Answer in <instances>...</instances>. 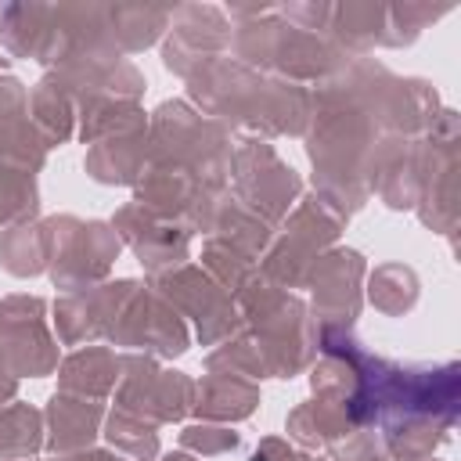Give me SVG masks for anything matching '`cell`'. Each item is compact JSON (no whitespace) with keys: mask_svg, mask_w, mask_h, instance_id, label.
<instances>
[{"mask_svg":"<svg viewBox=\"0 0 461 461\" xmlns=\"http://www.w3.org/2000/svg\"><path fill=\"white\" fill-rule=\"evenodd\" d=\"M230 54V22L223 7L212 4H180L169 11V29L162 36V65L187 79L212 58Z\"/></svg>","mask_w":461,"mask_h":461,"instance_id":"2e32d148","label":"cell"},{"mask_svg":"<svg viewBox=\"0 0 461 461\" xmlns=\"http://www.w3.org/2000/svg\"><path fill=\"white\" fill-rule=\"evenodd\" d=\"M101 436H104L108 450H115L126 461H155L158 457V425H151L137 414H126L119 407H112L104 414Z\"/></svg>","mask_w":461,"mask_h":461,"instance_id":"f546056e","label":"cell"},{"mask_svg":"<svg viewBox=\"0 0 461 461\" xmlns=\"http://www.w3.org/2000/svg\"><path fill=\"white\" fill-rule=\"evenodd\" d=\"M364 295L378 313L403 317V313H411L418 306V295H421L418 270L407 267V263H378L364 277Z\"/></svg>","mask_w":461,"mask_h":461,"instance_id":"d4e9b609","label":"cell"},{"mask_svg":"<svg viewBox=\"0 0 461 461\" xmlns=\"http://www.w3.org/2000/svg\"><path fill=\"white\" fill-rule=\"evenodd\" d=\"M29 461H32V457H29Z\"/></svg>","mask_w":461,"mask_h":461,"instance_id":"f35d334b","label":"cell"},{"mask_svg":"<svg viewBox=\"0 0 461 461\" xmlns=\"http://www.w3.org/2000/svg\"><path fill=\"white\" fill-rule=\"evenodd\" d=\"M0 166L40 173L47 166V144L29 119V86L18 76H0Z\"/></svg>","mask_w":461,"mask_h":461,"instance_id":"d6986e66","label":"cell"},{"mask_svg":"<svg viewBox=\"0 0 461 461\" xmlns=\"http://www.w3.org/2000/svg\"><path fill=\"white\" fill-rule=\"evenodd\" d=\"M166 29H169V7L112 4V43L122 58L148 50L166 36Z\"/></svg>","mask_w":461,"mask_h":461,"instance_id":"4316f807","label":"cell"},{"mask_svg":"<svg viewBox=\"0 0 461 461\" xmlns=\"http://www.w3.org/2000/svg\"><path fill=\"white\" fill-rule=\"evenodd\" d=\"M317 349L342 353L357 371L353 421L378 432L389 461L432 457L454 432L461 407V364H403L367 349L353 328H317Z\"/></svg>","mask_w":461,"mask_h":461,"instance_id":"7a4b0ae2","label":"cell"},{"mask_svg":"<svg viewBox=\"0 0 461 461\" xmlns=\"http://www.w3.org/2000/svg\"><path fill=\"white\" fill-rule=\"evenodd\" d=\"M43 223H47V274L61 295L108 281L122 252V241L108 220L54 212L43 216Z\"/></svg>","mask_w":461,"mask_h":461,"instance_id":"ba28073f","label":"cell"},{"mask_svg":"<svg viewBox=\"0 0 461 461\" xmlns=\"http://www.w3.org/2000/svg\"><path fill=\"white\" fill-rule=\"evenodd\" d=\"M112 400L119 411L162 429L191 414L194 378L176 367H162V360L148 353H119V382L112 389Z\"/></svg>","mask_w":461,"mask_h":461,"instance_id":"8fae6325","label":"cell"},{"mask_svg":"<svg viewBox=\"0 0 461 461\" xmlns=\"http://www.w3.org/2000/svg\"><path fill=\"white\" fill-rule=\"evenodd\" d=\"M7 65H11V58H4V54H0V76H7Z\"/></svg>","mask_w":461,"mask_h":461,"instance_id":"8d00e7d4","label":"cell"},{"mask_svg":"<svg viewBox=\"0 0 461 461\" xmlns=\"http://www.w3.org/2000/svg\"><path fill=\"white\" fill-rule=\"evenodd\" d=\"M108 223L119 234V241L133 249V256L140 259L148 277L162 274V270H173V267L191 259V238L194 234H187L184 227L140 209L137 202H126L122 209H115V216Z\"/></svg>","mask_w":461,"mask_h":461,"instance_id":"e0dca14e","label":"cell"},{"mask_svg":"<svg viewBox=\"0 0 461 461\" xmlns=\"http://www.w3.org/2000/svg\"><path fill=\"white\" fill-rule=\"evenodd\" d=\"M223 14L230 22V54L267 76L310 86L349 61L324 32L295 25L274 4H227Z\"/></svg>","mask_w":461,"mask_h":461,"instance_id":"8992f818","label":"cell"},{"mask_svg":"<svg viewBox=\"0 0 461 461\" xmlns=\"http://www.w3.org/2000/svg\"><path fill=\"white\" fill-rule=\"evenodd\" d=\"M11 400H18V378L11 375V367L0 353V403H11Z\"/></svg>","mask_w":461,"mask_h":461,"instance_id":"e575fe53","label":"cell"},{"mask_svg":"<svg viewBox=\"0 0 461 461\" xmlns=\"http://www.w3.org/2000/svg\"><path fill=\"white\" fill-rule=\"evenodd\" d=\"M158 461H198L194 454H187V450H169V454H162Z\"/></svg>","mask_w":461,"mask_h":461,"instance_id":"d590c367","label":"cell"},{"mask_svg":"<svg viewBox=\"0 0 461 461\" xmlns=\"http://www.w3.org/2000/svg\"><path fill=\"white\" fill-rule=\"evenodd\" d=\"M148 288H155L184 321L194 324L198 346L212 349L238 331V306H234L230 292L191 259L173 267V270L151 274Z\"/></svg>","mask_w":461,"mask_h":461,"instance_id":"7c38bea8","label":"cell"},{"mask_svg":"<svg viewBox=\"0 0 461 461\" xmlns=\"http://www.w3.org/2000/svg\"><path fill=\"white\" fill-rule=\"evenodd\" d=\"M104 403L101 400H86V396H72L54 389L47 407H43V450L58 454H76L97 443L101 425H104Z\"/></svg>","mask_w":461,"mask_h":461,"instance_id":"ffe728a7","label":"cell"},{"mask_svg":"<svg viewBox=\"0 0 461 461\" xmlns=\"http://www.w3.org/2000/svg\"><path fill=\"white\" fill-rule=\"evenodd\" d=\"M364 277L367 259L349 245H331L306 274L303 288H310V317L317 328H353L364 310Z\"/></svg>","mask_w":461,"mask_h":461,"instance_id":"9a60e30c","label":"cell"},{"mask_svg":"<svg viewBox=\"0 0 461 461\" xmlns=\"http://www.w3.org/2000/svg\"><path fill=\"white\" fill-rule=\"evenodd\" d=\"M349 216H342L331 202H324L317 191L303 194L295 209L274 227V238L267 252L259 256V270L281 285V288H303L310 267L339 241Z\"/></svg>","mask_w":461,"mask_h":461,"instance_id":"52a82bcc","label":"cell"},{"mask_svg":"<svg viewBox=\"0 0 461 461\" xmlns=\"http://www.w3.org/2000/svg\"><path fill=\"white\" fill-rule=\"evenodd\" d=\"M457 144H461V115L443 104V112L425 133L421 191L414 205L421 227L443 238H454L457 230Z\"/></svg>","mask_w":461,"mask_h":461,"instance_id":"4fadbf2b","label":"cell"},{"mask_svg":"<svg viewBox=\"0 0 461 461\" xmlns=\"http://www.w3.org/2000/svg\"><path fill=\"white\" fill-rule=\"evenodd\" d=\"M0 353L14 378H47L58 371V339L47 324L43 295H0Z\"/></svg>","mask_w":461,"mask_h":461,"instance_id":"5bb4252c","label":"cell"},{"mask_svg":"<svg viewBox=\"0 0 461 461\" xmlns=\"http://www.w3.org/2000/svg\"><path fill=\"white\" fill-rule=\"evenodd\" d=\"M144 158H148V126H137L90 144L83 155V169L90 180L104 187H133L144 169Z\"/></svg>","mask_w":461,"mask_h":461,"instance_id":"7402d4cb","label":"cell"},{"mask_svg":"<svg viewBox=\"0 0 461 461\" xmlns=\"http://www.w3.org/2000/svg\"><path fill=\"white\" fill-rule=\"evenodd\" d=\"M104 342L119 346L122 353H148L155 360H173L187 353L191 331L184 317L155 288H148V281L130 277Z\"/></svg>","mask_w":461,"mask_h":461,"instance_id":"30bf717a","label":"cell"},{"mask_svg":"<svg viewBox=\"0 0 461 461\" xmlns=\"http://www.w3.org/2000/svg\"><path fill=\"white\" fill-rule=\"evenodd\" d=\"M0 267L11 277H36L47 274V223L25 220L0 234Z\"/></svg>","mask_w":461,"mask_h":461,"instance_id":"83f0119b","label":"cell"},{"mask_svg":"<svg viewBox=\"0 0 461 461\" xmlns=\"http://www.w3.org/2000/svg\"><path fill=\"white\" fill-rule=\"evenodd\" d=\"M119 382V353L112 346H79L58 360V389L86 400H108Z\"/></svg>","mask_w":461,"mask_h":461,"instance_id":"603a6c76","label":"cell"},{"mask_svg":"<svg viewBox=\"0 0 461 461\" xmlns=\"http://www.w3.org/2000/svg\"><path fill=\"white\" fill-rule=\"evenodd\" d=\"M443 112L436 86L421 76H396L378 58H349L310 90L306 158L313 191L342 216L371 202L367 173L389 137H421Z\"/></svg>","mask_w":461,"mask_h":461,"instance_id":"6da1fadb","label":"cell"},{"mask_svg":"<svg viewBox=\"0 0 461 461\" xmlns=\"http://www.w3.org/2000/svg\"><path fill=\"white\" fill-rule=\"evenodd\" d=\"M187 104L245 137H303L310 119V86L267 76L234 54L212 58L187 79Z\"/></svg>","mask_w":461,"mask_h":461,"instance_id":"5b68a950","label":"cell"},{"mask_svg":"<svg viewBox=\"0 0 461 461\" xmlns=\"http://www.w3.org/2000/svg\"><path fill=\"white\" fill-rule=\"evenodd\" d=\"M256 407H259V382L249 375L227 367H205V375L194 382V400H191L194 421L230 425L252 418Z\"/></svg>","mask_w":461,"mask_h":461,"instance_id":"44dd1931","label":"cell"},{"mask_svg":"<svg viewBox=\"0 0 461 461\" xmlns=\"http://www.w3.org/2000/svg\"><path fill=\"white\" fill-rule=\"evenodd\" d=\"M43 450V411L11 400L0 403V461H29Z\"/></svg>","mask_w":461,"mask_h":461,"instance_id":"f1b7e54d","label":"cell"},{"mask_svg":"<svg viewBox=\"0 0 461 461\" xmlns=\"http://www.w3.org/2000/svg\"><path fill=\"white\" fill-rule=\"evenodd\" d=\"M50 461H126V457H119L108 447H86V450H76V454H58Z\"/></svg>","mask_w":461,"mask_h":461,"instance_id":"836d02e7","label":"cell"},{"mask_svg":"<svg viewBox=\"0 0 461 461\" xmlns=\"http://www.w3.org/2000/svg\"><path fill=\"white\" fill-rule=\"evenodd\" d=\"M29 119H32L40 140L47 144V151L50 148H61L76 133V108L61 94V86L54 83L50 72H43L40 83L29 90Z\"/></svg>","mask_w":461,"mask_h":461,"instance_id":"484cf974","label":"cell"},{"mask_svg":"<svg viewBox=\"0 0 461 461\" xmlns=\"http://www.w3.org/2000/svg\"><path fill=\"white\" fill-rule=\"evenodd\" d=\"M238 447H241V432H234L230 425L191 421L180 429V450L194 457H223V454H234Z\"/></svg>","mask_w":461,"mask_h":461,"instance_id":"1f68e13d","label":"cell"},{"mask_svg":"<svg viewBox=\"0 0 461 461\" xmlns=\"http://www.w3.org/2000/svg\"><path fill=\"white\" fill-rule=\"evenodd\" d=\"M238 306V331L205 353V367H227L263 378H295L317 360V321L310 306L274 285L259 267L230 292Z\"/></svg>","mask_w":461,"mask_h":461,"instance_id":"277c9868","label":"cell"},{"mask_svg":"<svg viewBox=\"0 0 461 461\" xmlns=\"http://www.w3.org/2000/svg\"><path fill=\"white\" fill-rule=\"evenodd\" d=\"M249 461H328V457H317L310 450H299V447H292L281 436H267V439H259V447L252 450Z\"/></svg>","mask_w":461,"mask_h":461,"instance_id":"d6a6232c","label":"cell"},{"mask_svg":"<svg viewBox=\"0 0 461 461\" xmlns=\"http://www.w3.org/2000/svg\"><path fill=\"white\" fill-rule=\"evenodd\" d=\"M205 238H220V241L234 245L238 252H245V256H252V259L259 263V256L267 252V245H270V238H274V223H267L263 216H256L252 209H245L241 202H234V198L227 194V198L220 202V209L212 212Z\"/></svg>","mask_w":461,"mask_h":461,"instance_id":"cb8c5ba5","label":"cell"},{"mask_svg":"<svg viewBox=\"0 0 461 461\" xmlns=\"http://www.w3.org/2000/svg\"><path fill=\"white\" fill-rule=\"evenodd\" d=\"M40 212V187H36V173L14 169V166H0V227H14L25 220H36Z\"/></svg>","mask_w":461,"mask_h":461,"instance_id":"4dcf8cb0","label":"cell"},{"mask_svg":"<svg viewBox=\"0 0 461 461\" xmlns=\"http://www.w3.org/2000/svg\"><path fill=\"white\" fill-rule=\"evenodd\" d=\"M421 461H439V457H421Z\"/></svg>","mask_w":461,"mask_h":461,"instance_id":"74e56055","label":"cell"},{"mask_svg":"<svg viewBox=\"0 0 461 461\" xmlns=\"http://www.w3.org/2000/svg\"><path fill=\"white\" fill-rule=\"evenodd\" d=\"M130 277L119 281H101L83 292H65L54 299V324H58V342L61 346H94L108 339L119 299L126 292Z\"/></svg>","mask_w":461,"mask_h":461,"instance_id":"ac0fdd59","label":"cell"},{"mask_svg":"<svg viewBox=\"0 0 461 461\" xmlns=\"http://www.w3.org/2000/svg\"><path fill=\"white\" fill-rule=\"evenodd\" d=\"M303 176L274 151L270 140L259 137H241L234 144V162H230V198L263 216L267 223H281L295 202L303 198Z\"/></svg>","mask_w":461,"mask_h":461,"instance_id":"9c48e42d","label":"cell"},{"mask_svg":"<svg viewBox=\"0 0 461 461\" xmlns=\"http://www.w3.org/2000/svg\"><path fill=\"white\" fill-rule=\"evenodd\" d=\"M230 162L234 133L184 97H169L148 115V158L133 184V202L187 234H205L230 194Z\"/></svg>","mask_w":461,"mask_h":461,"instance_id":"3957f363","label":"cell"}]
</instances>
